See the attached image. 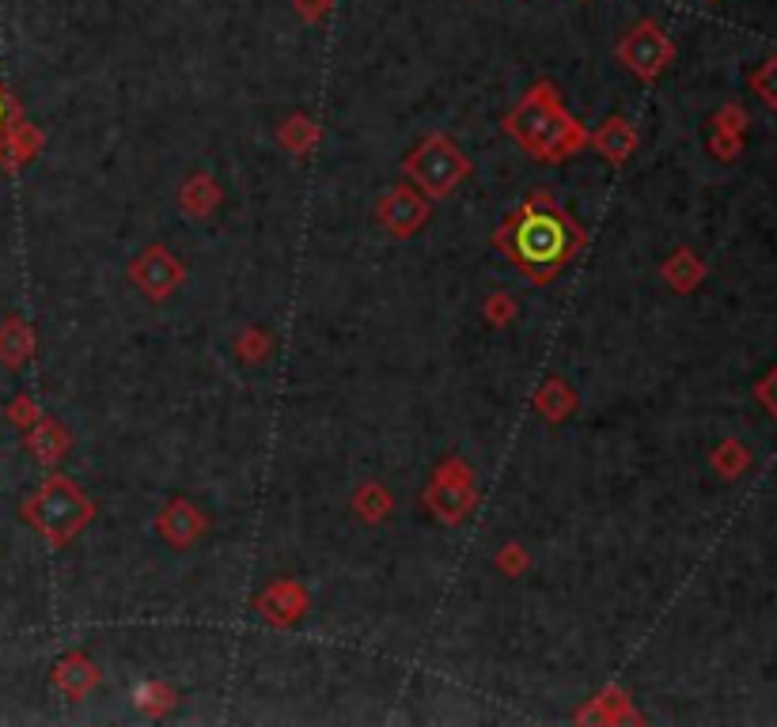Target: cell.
I'll use <instances>...</instances> for the list:
<instances>
[{
  "instance_id": "7a4b0ae2",
  "label": "cell",
  "mask_w": 777,
  "mask_h": 727,
  "mask_svg": "<svg viewBox=\"0 0 777 727\" xmlns=\"http://www.w3.org/2000/svg\"><path fill=\"white\" fill-rule=\"evenodd\" d=\"M516 246H519V254H524L527 262H539V266L558 262L561 254L569 251L565 228H561L553 217H532L527 220V224L519 228V235H516Z\"/></svg>"
},
{
  "instance_id": "6da1fadb",
  "label": "cell",
  "mask_w": 777,
  "mask_h": 727,
  "mask_svg": "<svg viewBox=\"0 0 777 727\" xmlns=\"http://www.w3.org/2000/svg\"><path fill=\"white\" fill-rule=\"evenodd\" d=\"M23 519H27L31 527H38L46 539L65 542L69 534H77L80 527L88 523V500L80 497L69 482L54 477V482H46L35 497L23 504Z\"/></svg>"
},
{
  "instance_id": "277c9868",
  "label": "cell",
  "mask_w": 777,
  "mask_h": 727,
  "mask_svg": "<svg viewBox=\"0 0 777 727\" xmlns=\"http://www.w3.org/2000/svg\"><path fill=\"white\" fill-rule=\"evenodd\" d=\"M664 57H667V43L652 27H641L638 35L626 43V61H630L638 72H656Z\"/></svg>"
},
{
  "instance_id": "3957f363",
  "label": "cell",
  "mask_w": 777,
  "mask_h": 727,
  "mask_svg": "<svg viewBox=\"0 0 777 727\" xmlns=\"http://www.w3.org/2000/svg\"><path fill=\"white\" fill-rule=\"evenodd\" d=\"M413 175H418L421 186L433 189V194H444V189H452V182L462 175V160L448 145H429L425 152L418 155V163H413Z\"/></svg>"
},
{
  "instance_id": "52a82bcc",
  "label": "cell",
  "mask_w": 777,
  "mask_h": 727,
  "mask_svg": "<svg viewBox=\"0 0 777 727\" xmlns=\"http://www.w3.org/2000/svg\"><path fill=\"white\" fill-rule=\"evenodd\" d=\"M4 118H8V95L0 91V126H4Z\"/></svg>"
},
{
  "instance_id": "5b68a950",
  "label": "cell",
  "mask_w": 777,
  "mask_h": 727,
  "mask_svg": "<svg viewBox=\"0 0 777 727\" xmlns=\"http://www.w3.org/2000/svg\"><path fill=\"white\" fill-rule=\"evenodd\" d=\"M27 349H31L27 330H23L20 322H4V326H0V360L12 368V364H20L23 357H27Z\"/></svg>"
},
{
  "instance_id": "8992f818",
  "label": "cell",
  "mask_w": 777,
  "mask_h": 727,
  "mask_svg": "<svg viewBox=\"0 0 777 727\" xmlns=\"http://www.w3.org/2000/svg\"><path fill=\"white\" fill-rule=\"evenodd\" d=\"M763 394H766V402H770V406L777 409V376L770 379V383L763 386Z\"/></svg>"
}]
</instances>
